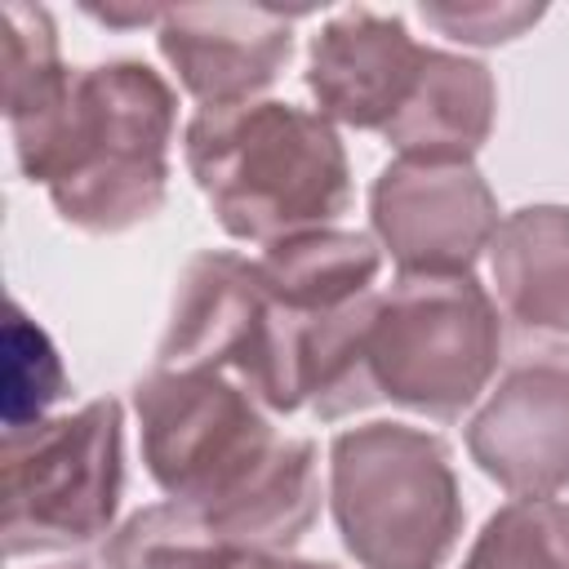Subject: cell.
I'll use <instances>...</instances> for the list:
<instances>
[{
  "instance_id": "cell-1",
  "label": "cell",
  "mask_w": 569,
  "mask_h": 569,
  "mask_svg": "<svg viewBox=\"0 0 569 569\" xmlns=\"http://www.w3.org/2000/svg\"><path fill=\"white\" fill-rule=\"evenodd\" d=\"M22 178L40 182L62 222L120 236L160 213L178 98L138 58L62 67L4 107Z\"/></svg>"
},
{
  "instance_id": "cell-2",
  "label": "cell",
  "mask_w": 569,
  "mask_h": 569,
  "mask_svg": "<svg viewBox=\"0 0 569 569\" xmlns=\"http://www.w3.org/2000/svg\"><path fill=\"white\" fill-rule=\"evenodd\" d=\"M182 160L218 227L262 249L333 227L351 204L338 129L293 102L200 107L182 129Z\"/></svg>"
},
{
  "instance_id": "cell-3",
  "label": "cell",
  "mask_w": 569,
  "mask_h": 569,
  "mask_svg": "<svg viewBox=\"0 0 569 569\" xmlns=\"http://www.w3.org/2000/svg\"><path fill=\"white\" fill-rule=\"evenodd\" d=\"M329 511L360 569H440L467 520L449 445L405 422L333 436Z\"/></svg>"
},
{
  "instance_id": "cell-4",
  "label": "cell",
  "mask_w": 569,
  "mask_h": 569,
  "mask_svg": "<svg viewBox=\"0 0 569 569\" xmlns=\"http://www.w3.org/2000/svg\"><path fill=\"white\" fill-rule=\"evenodd\" d=\"M307 325L311 316L284 307L258 262L204 249L178 276L156 365L227 373L267 413H298L307 409Z\"/></svg>"
},
{
  "instance_id": "cell-5",
  "label": "cell",
  "mask_w": 569,
  "mask_h": 569,
  "mask_svg": "<svg viewBox=\"0 0 569 569\" xmlns=\"http://www.w3.org/2000/svg\"><path fill=\"white\" fill-rule=\"evenodd\" d=\"M502 360V320L476 276H396L378 293L365 365L378 400L436 422L462 418Z\"/></svg>"
},
{
  "instance_id": "cell-6",
  "label": "cell",
  "mask_w": 569,
  "mask_h": 569,
  "mask_svg": "<svg viewBox=\"0 0 569 569\" xmlns=\"http://www.w3.org/2000/svg\"><path fill=\"white\" fill-rule=\"evenodd\" d=\"M147 476L173 498L218 520L271 467L284 436L267 409L227 373L151 369L133 387Z\"/></svg>"
},
{
  "instance_id": "cell-7",
  "label": "cell",
  "mask_w": 569,
  "mask_h": 569,
  "mask_svg": "<svg viewBox=\"0 0 569 569\" xmlns=\"http://www.w3.org/2000/svg\"><path fill=\"white\" fill-rule=\"evenodd\" d=\"M4 551H71L111 533L124 489V409L89 400L76 413L4 431Z\"/></svg>"
},
{
  "instance_id": "cell-8",
  "label": "cell",
  "mask_w": 569,
  "mask_h": 569,
  "mask_svg": "<svg viewBox=\"0 0 569 569\" xmlns=\"http://www.w3.org/2000/svg\"><path fill=\"white\" fill-rule=\"evenodd\" d=\"M369 222L400 276H471L502 218L471 160L396 156L369 187Z\"/></svg>"
},
{
  "instance_id": "cell-9",
  "label": "cell",
  "mask_w": 569,
  "mask_h": 569,
  "mask_svg": "<svg viewBox=\"0 0 569 569\" xmlns=\"http://www.w3.org/2000/svg\"><path fill=\"white\" fill-rule=\"evenodd\" d=\"M302 13L311 4H164L156 44L200 107H240L284 71Z\"/></svg>"
},
{
  "instance_id": "cell-10",
  "label": "cell",
  "mask_w": 569,
  "mask_h": 569,
  "mask_svg": "<svg viewBox=\"0 0 569 569\" xmlns=\"http://www.w3.org/2000/svg\"><path fill=\"white\" fill-rule=\"evenodd\" d=\"M422 58L427 44L396 13L342 9L311 36L307 89L329 124L382 133L409 102Z\"/></svg>"
},
{
  "instance_id": "cell-11",
  "label": "cell",
  "mask_w": 569,
  "mask_h": 569,
  "mask_svg": "<svg viewBox=\"0 0 569 569\" xmlns=\"http://www.w3.org/2000/svg\"><path fill=\"white\" fill-rule=\"evenodd\" d=\"M467 453L511 498L569 489V369L551 360L511 369L467 422Z\"/></svg>"
},
{
  "instance_id": "cell-12",
  "label": "cell",
  "mask_w": 569,
  "mask_h": 569,
  "mask_svg": "<svg viewBox=\"0 0 569 569\" xmlns=\"http://www.w3.org/2000/svg\"><path fill=\"white\" fill-rule=\"evenodd\" d=\"M489 267L516 338L569 369V209L525 204L507 213L489 244Z\"/></svg>"
},
{
  "instance_id": "cell-13",
  "label": "cell",
  "mask_w": 569,
  "mask_h": 569,
  "mask_svg": "<svg viewBox=\"0 0 569 569\" xmlns=\"http://www.w3.org/2000/svg\"><path fill=\"white\" fill-rule=\"evenodd\" d=\"M493 116L498 89L489 67L449 49H427L418 84L382 138L396 156L413 160H471L489 142Z\"/></svg>"
},
{
  "instance_id": "cell-14",
  "label": "cell",
  "mask_w": 569,
  "mask_h": 569,
  "mask_svg": "<svg viewBox=\"0 0 569 569\" xmlns=\"http://www.w3.org/2000/svg\"><path fill=\"white\" fill-rule=\"evenodd\" d=\"M258 267L284 307L302 316H329L373 293V280L382 271V249L373 236L320 227L267 244Z\"/></svg>"
},
{
  "instance_id": "cell-15",
  "label": "cell",
  "mask_w": 569,
  "mask_h": 569,
  "mask_svg": "<svg viewBox=\"0 0 569 569\" xmlns=\"http://www.w3.org/2000/svg\"><path fill=\"white\" fill-rule=\"evenodd\" d=\"M227 547L196 507L187 502H156L133 511L102 547L107 569H209Z\"/></svg>"
},
{
  "instance_id": "cell-16",
  "label": "cell",
  "mask_w": 569,
  "mask_h": 569,
  "mask_svg": "<svg viewBox=\"0 0 569 569\" xmlns=\"http://www.w3.org/2000/svg\"><path fill=\"white\" fill-rule=\"evenodd\" d=\"M462 569H569V502L516 498L498 507Z\"/></svg>"
},
{
  "instance_id": "cell-17",
  "label": "cell",
  "mask_w": 569,
  "mask_h": 569,
  "mask_svg": "<svg viewBox=\"0 0 569 569\" xmlns=\"http://www.w3.org/2000/svg\"><path fill=\"white\" fill-rule=\"evenodd\" d=\"M0 351H4V373H0L4 431H22V427L44 422L49 405L62 400V391H67V369H62V356H58L53 338L18 302H9Z\"/></svg>"
},
{
  "instance_id": "cell-18",
  "label": "cell",
  "mask_w": 569,
  "mask_h": 569,
  "mask_svg": "<svg viewBox=\"0 0 569 569\" xmlns=\"http://www.w3.org/2000/svg\"><path fill=\"white\" fill-rule=\"evenodd\" d=\"M0 18H4V62H0V71H4V102H18L31 89H40L49 76L62 71L58 31H53L49 9L22 4V0H9L0 9Z\"/></svg>"
},
{
  "instance_id": "cell-19",
  "label": "cell",
  "mask_w": 569,
  "mask_h": 569,
  "mask_svg": "<svg viewBox=\"0 0 569 569\" xmlns=\"http://www.w3.org/2000/svg\"><path fill=\"white\" fill-rule=\"evenodd\" d=\"M547 9L542 4H507V0H476V4H418V18L458 44H507L525 36Z\"/></svg>"
},
{
  "instance_id": "cell-20",
  "label": "cell",
  "mask_w": 569,
  "mask_h": 569,
  "mask_svg": "<svg viewBox=\"0 0 569 569\" xmlns=\"http://www.w3.org/2000/svg\"><path fill=\"white\" fill-rule=\"evenodd\" d=\"M209 569H333V565L293 560V556H284V551H227V556H218Z\"/></svg>"
},
{
  "instance_id": "cell-21",
  "label": "cell",
  "mask_w": 569,
  "mask_h": 569,
  "mask_svg": "<svg viewBox=\"0 0 569 569\" xmlns=\"http://www.w3.org/2000/svg\"><path fill=\"white\" fill-rule=\"evenodd\" d=\"M84 13L107 22V27H147V22L160 27L164 4H84Z\"/></svg>"
},
{
  "instance_id": "cell-22",
  "label": "cell",
  "mask_w": 569,
  "mask_h": 569,
  "mask_svg": "<svg viewBox=\"0 0 569 569\" xmlns=\"http://www.w3.org/2000/svg\"><path fill=\"white\" fill-rule=\"evenodd\" d=\"M58 569H89V565H58Z\"/></svg>"
}]
</instances>
